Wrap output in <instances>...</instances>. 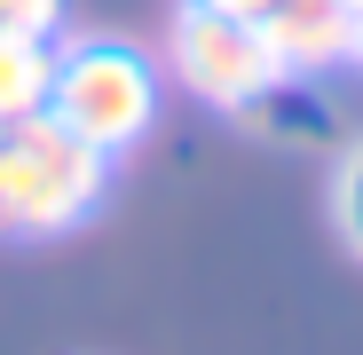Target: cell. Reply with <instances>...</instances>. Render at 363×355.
Segmentation results:
<instances>
[{
    "instance_id": "cell-1",
    "label": "cell",
    "mask_w": 363,
    "mask_h": 355,
    "mask_svg": "<svg viewBox=\"0 0 363 355\" xmlns=\"http://www.w3.org/2000/svg\"><path fill=\"white\" fill-rule=\"evenodd\" d=\"M111 190V158L79 142L64 118H16L0 127V237H64Z\"/></svg>"
},
{
    "instance_id": "cell-2",
    "label": "cell",
    "mask_w": 363,
    "mask_h": 355,
    "mask_svg": "<svg viewBox=\"0 0 363 355\" xmlns=\"http://www.w3.org/2000/svg\"><path fill=\"white\" fill-rule=\"evenodd\" d=\"M48 118H64L79 142H95L103 158H127L150 127H158V64L118 40H72L55 47V87H48Z\"/></svg>"
},
{
    "instance_id": "cell-3",
    "label": "cell",
    "mask_w": 363,
    "mask_h": 355,
    "mask_svg": "<svg viewBox=\"0 0 363 355\" xmlns=\"http://www.w3.org/2000/svg\"><path fill=\"white\" fill-rule=\"evenodd\" d=\"M166 72H174L182 95H198V103H213V111H261V103L284 87L261 24L221 16V9H198V0H182V16H174V32H166Z\"/></svg>"
},
{
    "instance_id": "cell-4",
    "label": "cell",
    "mask_w": 363,
    "mask_h": 355,
    "mask_svg": "<svg viewBox=\"0 0 363 355\" xmlns=\"http://www.w3.org/2000/svg\"><path fill=\"white\" fill-rule=\"evenodd\" d=\"M261 40H269L284 79H324L355 47V9L347 0H277V9L261 16Z\"/></svg>"
},
{
    "instance_id": "cell-5",
    "label": "cell",
    "mask_w": 363,
    "mask_h": 355,
    "mask_svg": "<svg viewBox=\"0 0 363 355\" xmlns=\"http://www.w3.org/2000/svg\"><path fill=\"white\" fill-rule=\"evenodd\" d=\"M55 87V40L48 32H0V127L40 118Z\"/></svg>"
},
{
    "instance_id": "cell-6",
    "label": "cell",
    "mask_w": 363,
    "mask_h": 355,
    "mask_svg": "<svg viewBox=\"0 0 363 355\" xmlns=\"http://www.w3.org/2000/svg\"><path fill=\"white\" fill-rule=\"evenodd\" d=\"M332 229H340V245L363 261V142L332 166Z\"/></svg>"
},
{
    "instance_id": "cell-7",
    "label": "cell",
    "mask_w": 363,
    "mask_h": 355,
    "mask_svg": "<svg viewBox=\"0 0 363 355\" xmlns=\"http://www.w3.org/2000/svg\"><path fill=\"white\" fill-rule=\"evenodd\" d=\"M0 32H64V0H0Z\"/></svg>"
},
{
    "instance_id": "cell-8",
    "label": "cell",
    "mask_w": 363,
    "mask_h": 355,
    "mask_svg": "<svg viewBox=\"0 0 363 355\" xmlns=\"http://www.w3.org/2000/svg\"><path fill=\"white\" fill-rule=\"evenodd\" d=\"M198 9H221V16H245V24H261L277 0H198Z\"/></svg>"
},
{
    "instance_id": "cell-9",
    "label": "cell",
    "mask_w": 363,
    "mask_h": 355,
    "mask_svg": "<svg viewBox=\"0 0 363 355\" xmlns=\"http://www.w3.org/2000/svg\"><path fill=\"white\" fill-rule=\"evenodd\" d=\"M347 64H363V9H355V47H347Z\"/></svg>"
},
{
    "instance_id": "cell-10",
    "label": "cell",
    "mask_w": 363,
    "mask_h": 355,
    "mask_svg": "<svg viewBox=\"0 0 363 355\" xmlns=\"http://www.w3.org/2000/svg\"><path fill=\"white\" fill-rule=\"evenodd\" d=\"M347 9H363V0H347Z\"/></svg>"
}]
</instances>
